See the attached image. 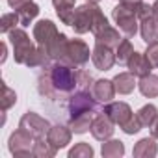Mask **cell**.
Returning a JSON list of instances; mask_svg holds the SVG:
<instances>
[{"label":"cell","mask_w":158,"mask_h":158,"mask_svg":"<svg viewBox=\"0 0 158 158\" xmlns=\"http://www.w3.org/2000/svg\"><path fill=\"white\" fill-rule=\"evenodd\" d=\"M93 76L84 71L76 69V65L63 60H50L45 63L37 76V91L43 101L61 102L69 101L73 93L78 89H91Z\"/></svg>","instance_id":"cell-1"},{"label":"cell","mask_w":158,"mask_h":158,"mask_svg":"<svg viewBox=\"0 0 158 158\" xmlns=\"http://www.w3.org/2000/svg\"><path fill=\"white\" fill-rule=\"evenodd\" d=\"M65 110H67V123H69L84 114H99V101L93 97L91 89H78L67 101Z\"/></svg>","instance_id":"cell-2"},{"label":"cell","mask_w":158,"mask_h":158,"mask_svg":"<svg viewBox=\"0 0 158 158\" xmlns=\"http://www.w3.org/2000/svg\"><path fill=\"white\" fill-rule=\"evenodd\" d=\"M8 39L13 47V56H15V61L17 63H26V60L30 58V54L34 52V43L32 39L28 37V34L21 28H13L10 34H8Z\"/></svg>","instance_id":"cell-3"},{"label":"cell","mask_w":158,"mask_h":158,"mask_svg":"<svg viewBox=\"0 0 158 158\" xmlns=\"http://www.w3.org/2000/svg\"><path fill=\"white\" fill-rule=\"evenodd\" d=\"M112 19L115 21V24L119 26V30L127 35V37H132L136 35L138 32V13L132 11L130 8H127L123 2H119V6H115L112 10Z\"/></svg>","instance_id":"cell-4"},{"label":"cell","mask_w":158,"mask_h":158,"mask_svg":"<svg viewBox=\"0 0 158 158\" xmlns=\"http://www.w3.org/2000/svg\"><path fill=\"white\" fill-rule=\"evenodd\" d=\"M34 39L39 47H43L47 50V54L52 50V47L56 45V41L60 39V32L56 28V24L52 21H39L34 26Z\"/></svg>","instance_id":"cell-5"},{"label":"cell","mask_w":158,"mask_h":158,"mask_svg":"<svg viewBox=\"0 0 158 158\" xmlns=\"http://www.w3.org/2000/svg\"><path fill=\"white\" fill-rule=\"evenodd\" d=\"M19 128L26 130L32 138L37 139V138H45V136L48 134L50 123H48L47 119H43L41 115L34 114V112H26V114L21 117V121H19Z\"/></svg>","instance_id":"cell-6"},{"label":"cell","mask_w":158,"mask_h":158,"mask_svg":"<svg viewBox=\"0 0 158 158\" xmlns=\"http://www.w3.org/2000/svg\"><path fill=\"white\" fill-rule=\"evenodd\" d=\"M34 138L26 132V130H23V128H17L11 136H10V141H8V149H10V152L13 154V156H30L32 154V141Z\"/></svg>","instance_id":"cell-7"},{"label":"cell","mask_w":158,"mask_h":158,"mask_svg":"<svg viewBox=\"0 0 158 158\" xmlns=\"http://www.w3.org/2000/svg\"><path fill=\"white\" fill-rule=\"evenodd\" d=\"M73 65H86L89 61V47L82 39H69L67 50H65V60Z\"/></svg>","instance_id":"cell-8"},{"label":"cell","mask_w":158,"mask_h":158,"mask_svg":"<svg viewBox=\"0 0 158 158\" xmlns=\"http://www.w3.org/2000/svg\"><path fill=\"white\" fill-rule=\"evenodd\" d=\"M91 60H93V65L99 69V71H110L117 60L114 48L106 47V45H99L95 43V48L91 52Z\"/></svg>","instance_id":"cell-9"},{"label":"cell","mask_w":158,"mask_h":158,"mask_svg":"<svg viewBox=\"0 0 158 158\" xmlns=\"http://www.w3.org/2000/svg\"><path fill=\"white\" fill-rule=\"evenodd\" d=\"M114 121L104 114V112H99L97 114V117L93 119V123H91V136L95 138V139H99V141H106V139H110L112 136H114Z\"/></svg>","instance_id":"cell-10"},{"label":"cell","mask_w":158,"mask_h":158,"mask_svg":"<svg viewBox=\"0 0 158 158\" xmlns=\"http://www.w3.org/2000/svg\"><path fill=\"white\" fill-rule=\"evenodd\" d=\"M91 21H93V2H88V4L74 10L73 28H74L76 34L91 32Z\"/></svg>","instance_id":"cell-11"},{"label":"cell","mask_w":158,"mask_h":158,"mask_svg":"<svg viewBox=\"0 0 158 158\" xmlns=\"http://www.w3.org/2000/svg\"><path fill=\"white\" fill-rule=\"evenodd\" d=\"M102 112L119 127H123L132 117V110H130V106L127 102H108Z\"/></svg>","instance_id":"cell-12"},{"label":"cell","mask_w":158,"mask_h":158,"mask_svg":"<svg viewBox=\"0 0 158 158\" xmlns=\"http://www.w3.org/2000/svg\"><path fill=\"white\" fill-rule=\"evenodd\" d=\"M71 136H73V130L71 127H65V125H54L50 127L48 134H47V139L60 151V149H65L69 143H71Z\"/></svg>","instance_id":"cell-13"},{"label":"cell","mask_w":158,"mask_h":158,"mask_svg":"<svg viewBox=\"0 0 158 158\" xmlns=\"http://www.w3.org/2000/svg\"><path fill=\"white\" fill-rule=\"evenodd\" d=\"M91 93H93V97L101 102V104H108V102H112V99L115 97V86H114V80H97V82H93V86H91Z\"/></svg>","instance_id":"cell-14"},{"label":"cell","mask_w":158,"mask_h":158,"mask_svg":"<svg viewBox=\"0 0 158 158\" xmlns=\"http://www.w3.org/2000/svg\"><path fill=\"white\" fill-rule=\"evenodd\" d=\"M127 67H128V71L134 74V76H145V74H149L151 71H152V63L147 60V56L145 54H141V52H132V56L128 58V61H127Z\"/></svg>","instance_id":"cell-15"},{"label":"cell","mask_w":158,"mask_h":158,"mask_svg":"<svg viewBox=\"0 0 158 158\" xmlns=\"http://www.w3.org/2000/svg\"><path fill=\"white\" fill-rule=\"evenodd\" d=\"M132 154L136 158H154L158 154V145L154 143V138H143L139 139L136 145H134V151Z\"/></svg>","instance_id":"cell-16"},{"label":"cell","mask_w":158,"mask_h":158,"mask_svg":"<svg viewBox=\"0 0 158 158\" xmlns=\"http://www.w3.org/2000/svg\"><path fill=\"white\" fill-rule=\"evenodd\" d=\"M138 89L141 91L143 97H149V99L158 97V76L152 74V73L141 76L139 82H138Z\"/></svg>","instance_id":"cell-17"},{"label":"cell","mask_w":158,"mask_h":158,"mask_svg":"<svg viewBox=\"0 0 158 158\" xmlns=\"http://www.w3.org/2000/svg\"><path fill=\"white\" fill-rule=\"evenodd\" d=\"M114 86H115V91L119 95H128L134 91V88L138 86L136 80H134V74L128 71V73H119L115 78H114Z\"/></svg>","instance_id":"cell-18"},{"label":"cell","mask_w":158,"mask_h":158,"mask_svg":"<svg viewBox=\"0 0 158 158\" xmlns=\"http://www.w3.org/2000/svg\"><path fill=\"white\" fill-rule=\"evenodd\" d=\"M121 41H123V39H121V35H119V30H115V28H112V26H108L106 30H102L101 34L95 35V43L106 45V47H110V48H117Z\"/></svg>","instance_id":"cell-19"},{"label":"cell","mask_w":158,"mask_h":158,"mask_svg":"<svg viewBox=\"0 0 158 158\" xmlns=\"http://www.w3.org/2000/svg\"><path fill=\"white\" fill-rule=\"evenodd\" d=\"M139 23H141V26H139L141 39H143L147 45L152 43V41H156V37H158V23L154 21V17L151 15V17H147V19H141Z\"/></svg>","instance_id":"cell-20"},{"label":"cell","mask_w":158,"mask_h":158,"mask_svg":"<svg viewBox=\"0 0 158 158\" xmlns=\"http://www.w3.org/2000/svg\"><path fill=\"white\" fill-rule=\"evenodd\" d=\"M56 151H58V149H56L48 139L37 138L35 143H34V147H32V156H37V158H52V156L56 154Z\"/></svg>","instance_id":"cell-21"},{"label":"cell","mask_w":158,"mask_h":158,"mask_svg":"<svg viewBox=\"0 0 158 158\" xmlns=\"http://www.w3.org/2000/svg\"><path fill=\"white\" fill-rule=\"evenodd\" d=\"M101 154L104 158H119L125 154V145L123 141L119 139H106L102 143V149H101Z\"/></svg>","instance_id":"cell-22"},{"label":"cell","mask_w":158,"mask_h":158,"mask_svg":"<svg viewBox=\"0 0 158 158\" xmlns=\"http://www.w3.org/2000/svg\"><path fill=\"white\" fill-rule=\"evenodd\" d=\"M91 123H93V114H84L80 117L69 121V127L74 134H84V132L91 130Z\"/></svg>","instance_id":"cell-23"},{"label":"cell","mask_w":158,"mask_h":158,"mask_svg":"<svg viewBox=\"0 0 158 158\" xmlns=\"http://www.w3.org/2000/svg\"><path fill=\"white\" fill-rule=\"evenodd\" d=\"M50 61V58H48V54H47V50L43 48V47H39L37 45V48H34V52L30 54V58L26 60V63L24 65H28L30 69H37V67H43L45 63H48Z\"/></svg>","instance_id":"cell-24"},{"label":"cell","mask_w":158,"mask_h":158,"mask_svg":"<svg viewBox=\"0 0 158 158\" xmlns=\"http://www.w3.org/2000/svg\"><path fill=\"white\" fill-rule=\"evenodd\" d=\"M110 24H108V19L104 17V13L101 11V8L93 2V21H91V34L97 35L101 34L102 30H106Z\"/></svg>","instance_id":"cell-25"},{"label":"cell","mask_w":158,"mask_h":158,"mask_svg":"<svg viewBox=\"0 0 158 158\" xmlns=\"http://www.w3.org/2000/svg\"><path fill=\"white\" fill-rule=\"evenodd\" d=\"M17 13H19V17H21V24H23V26H28V24L39 15V6H37L35 2H30V4L23 6L21 10H17Z\"/></svg>","instance_id":"cell-26"},{"label":"cell","mask_w":158,"mask_h":158,"mask_svg":"<svg viewBox=\"0 0 158 158\" xmlns=\"http://www.w3.org/2000/svg\"><path fill=\"white\" fill-rule=\"evenodd\" d=\"M136 115H138V119L141 121L143 127H151V125L154 123V119L158 117V110H156L154 104H145V106H141V108L138 110Z\"/></svg>","instance_id":"cell-27"},{"label":"cell","mask_w":158,"mask_h":158,"mask_svg":"<svg viewBox=\"0 0 158 158\" xmlns=\"http://www.w3.org/2000/svg\"><path fill=\"white\" fill-rule=\"evenodd\" d=\"M17 24H21V17L19 13H4L0 19V32L2 34H10L13 28H17Z\"/></svg>","instance_id":"cell-28"},{"label":"cell","mask_w":158,"mask_h":158,"mask_svg":"<svg viewBox=\"0 0 158 158\" xmlns=\"http://www.w3.org/2000/svg\"><path fill=\"white\" fill-rule=\"evenodd\" d=\"M95 154L93 147L89 143H76L71 151H69V158H91Z\"/></svg>","instance_id":"cell-29"},{"label":"cell","mask_w":158,"mask_h":158,"mask_svg":"<svg viewBox=\"0 0 158 158\" xmlns=\"http://www.w3.org/2000/svg\"><path fill=\"white\" fill-rule=\"evenodd\" d=\"M132 52H134V47H132L130 39H123V41L119 43V47L115 48V56H117V60H119L121 63H127L128 58L132 56Z\"/></svg>","instance_id":"cell-30"},{"label":"cell","mask_w":158,"mask_h":158,"mask_svg":"<svg viewBox=\"0 0 158 158\" xmlns=\"http://www.w3.org/2000/svg\"><path fill=\"white\" fill-rule=\"evenodd\" d=\"M2 91H4V97H2V110L8 112V110L17 102V93H15L11 88H8L6 84L2 86Z\"/></svg>","instance_id":"cell-31"},{"label":"cell","mask_w":158,"mask_h":158,"mask_svg":"<svg viewBox=\"0 0 158 158\" xmlns=\"http://www.w3.org/2000/svg\"><path fill=\"white\" fill-rule=\"evenodd\" d=\"M141 127H143V125H141V121L138 119V115H132L121 128H123L125 134H138V132L141 130Z\"/></svg>","instance_id":"cell-32"},{"label":"cell","mask_w":158,"mask_h":158,"mask_svg":"<svg viewBox=\"0 0 158 158\" xmlns=\"http://www.w3.org/2000/svg\"><path fill=\"white\" fill-rule=\"evenodd\" d=\"M145 56H147V60L152 63V67H158V41H152V43L147 45Z\"/></svg>","instance_id":"cell-33"},{"label":"cell","mask_w":158,"mask_h":158,"mask_svg":"<svg viewBox=\"0 0 158 158\" xmlns=\"http://www.w3.org/2000/svg\"><path fill=\"white\" fill-rule=\"evenodd\" d=\"M56 13H58V17H60V21H61L63 24H69V26H73V19H74V8H65V10H56Z\"/></svg>","instance_id":"cell-34"},{"label":"cell","mask_w":158,"mask_h":158,"mask_svg":"<svg viewBox=\"0 0 158 158\" xmlns=\"http://www.w3.org/2000/svg\"><path fill=\"white\" fill-rule=\"evenodd\" d=\"M151 15H152V6L141 4V8H139V11H138V19L141 21V19H147V17H151Z\"/></svg>","instance_id":"cell-35"},{"label":"cell","mask_w":158,"mask_h":158,"mask_svg":"<svg viewBox=\"0 0 158 158\" xmlns=\"http://www.w3.org/2000/svg\"><path fill=\"white\" fill-rule=\"evenodd\" d=\"M56 10H65V8H74V0H52Z\"/></svg>","instance_id":"cell-36"},{"label":"cell","mask_w":158,"mask_h":158,"mask_svg":"<svg viewBox=\"0 0 158 158\" xmlns=\"http://www.w3.org/2000/svg\"><path fill=\"white\" fill-rule=\"evenodd\" d=\"M30 2H34V0H8V4L17 11V10H21L23 6H26V4H30Z\"/></svg>","instance_id":"cell-37"},{"label":"cell","mask_w":158,"mask_h":158,"mask_svg":"<svg viewBox=\"0 0 158 158\" xmlns=\"http://www.w3.org/2000/svg\"><path fill=\"white\" fill-rule=\"evenodd\" d=\"M151 136H152L154 139H158V117H156L154 123L151 125Z\"/></svg>","instance_id":"cell-38"},{"label":"cell","mask_w":158,"mask_h":158,"mask_svg":"<svg viewBox=\"0 0 158 158\" xmlns=\"http://www.w3.org/2000/svg\"><path fill=\"white\" fill-rule=\"evenodd\" d=\"M152 17H154V21L158 23V0L152 4Z\"/></svg>","instance_id":"cell-39"},{"label":"cell","mask_w":158,"mask_h":158,"mask_svg":"<svg viewBox=\"0 0 158 158\" xmlns=\"http://www.w3.org/2000/svg\"><path fill=\"white\" fill-rule=\"evenodd\" d=\"M6 54H8V47H6V43H2V60H0V61H6Z\"/></svg>","instance_id":"cell-40"},{"label":"cell","mask_w":158,"mask_h":158,"mask_svg":"<svg viewBox=\"0 0 158 158\" xmlns=\"http://www.w3.org/2000/svg\"><path fill=\"white\" fill-rule=\"evenodd\" d=\"M88 2H95L97 4V2H101V0H88Z\"/></svg>","instance_id":"cell-41"},{"label":"cell","mask_w":158,"mask_h":158,"mask_svg":"<svg viewBox=\"0 0 158 158\" xmlns=\"http://www.w3.org/2000/svg\"><path fill=\"white\" fill-rule=\"evenodd\" d=\"M119 2H121V0H119Z\"/></svg>","instance_id":"cell-42"}]
</instances>
